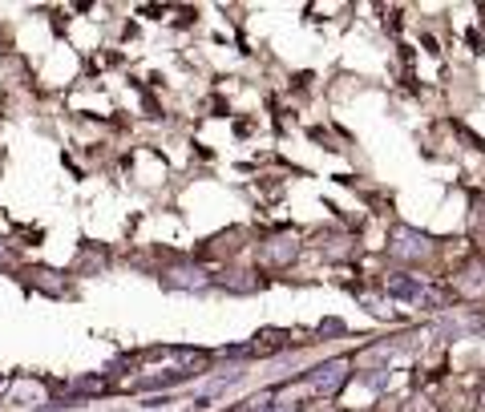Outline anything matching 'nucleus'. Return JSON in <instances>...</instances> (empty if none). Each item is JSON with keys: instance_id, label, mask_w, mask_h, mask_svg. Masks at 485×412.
Returning a JSON list of instances; mask_svg holds the SVG:
<instances>
[{"instance_id": "obj_1", "label": "nucleus", "mask_w": 485, "mask_h": 412, "mask_svg": "<svg viewBox=\"0 0 485 412\" xmlns=\"http://www.w3.org/2000/svg\"><path fill=\"white\" fill-rule=\"evenodd\" d=\"M384 291H388V299H396V303H409V307L436 303L433 283H425L420 275H412V271H392V275H388V283H384Z\"/></svg>"}, {"instance_id": "obj_2", "label": "nucleus", "mask_w": 485, "mask_h": 412, "mask_svg": "<svg viewBox=\"0 0 485 412\" xmlns=\"http://www.w3.org/2000/svg\"><path fill=\"white\" fill-rule=\"evenodd\" d=\"M428 250H433V242H428L420 231H412V226H396V231L388 234V255L401 259L404 267L428 259Z\"/></svg>"}, {"instance_id": "obj_3", "label": "nucleus", "mask_w": 485, "mask_h": 412, "mask_svg": "<svg viewBox=\"0 0 485 412\" xmlns=\"http://www.w3.org/2000/svg\"><path fill=\"white\" fill-rule=\"evenodd\" d=\"M312 388H315V396H331V392H340L344 388V380H348V364H340V360H328V364H320V368H312Z\"/></svg>"}, {"instance_id": "obj_4", "label": "nucleus", "mask_w": 485, "mask_h": 412, "mask_svg": "<svg viewBox=\"0 0 485 412\" xmlns=\"http://www.w3.org/2000/svg\"><path fill=\"white\" fill-rule=\"evenodd\" d=\"M170 287H178V291H207L210 279H207V271H198V267H178V271L170 275Z\"/></svg>"}, {"instance_id": "obj_5", "label": "nucleus", "mask_w": 485, "mask_h": 412, "mask_svg": "<svg viewBox=\"0 0 485 412\" xmlns=\"http://www.w3.org/2000/svg\"><path fill=\"white\" fill-rule=\"evenodd\" d=\"M291 259H295V242H291V239L267 242V263H275V267H287Z\"/></svg>"}, {"instance_id": "obj_6", "label": "nucleus", "mask_w": 485, "mask_h": 412, "mask_svg": "<svg viewBox=\"0 0 485 412\" xmlns=\"http://www.w3.org/2000/svg\"><path fill=\"white\" fill-rule=\"evenodd\" d=\"M360 384L368 388V392H376V396H380V392H388V372H380V368H376V372H364Z\"/></svg>"}, {"instance_id": "obj_7", "label": "nucleus", "mask_w": 485, "mask_h": 412, "mask_svg": "<svg viewBox=\"0 0 485 412\" xmlns=\"http://www.w3.org/2000/svg\"><path fill=\"white\" fill-rule=\"evenodd\" d=\"M263 412H295V408H287V404H271V408H263Z\"/></svg>"}, {"instance_id": "obj_8", "label": "nucleus", "mask_w": 485, "mask_h": 412, "mask_svg": "<svg viewBox=\"0 0 485 412\" xmlns=\"http://www.w3.org/2000/svg\"><path fill=\"white\" fill-rule=\"evenodd\" d=\"M0 267H8V247L0 242Z\"/></svg>"}]
</instances>
